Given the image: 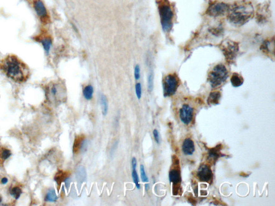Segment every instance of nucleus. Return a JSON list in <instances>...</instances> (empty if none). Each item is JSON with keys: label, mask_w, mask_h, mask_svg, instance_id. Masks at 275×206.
Wrapping results in <instances>:
<instances>
[{"label": "nucleus", "mask_w": 275, "mask_h": 206, "mask_svg": "<svg viewBox=\"0 0 275 206\" xmlns=\"http://www.w3.org/2000/svg\"><path fill=\"white\" fill-rule=\"evenodd\" d=\"M0 71L8 78L18 83L25 82L30 75L28 66L12 54L7 56L0 62Z\"/></svg>", "instance_id": "nucleus-1"}, {"label": "nucleus", "mask_w": 275, "mask_h": 206, "mask_svg": "<svg viewBox=\"0 0 275 206\" xmlns=\"http://www.w3.org/2000/svg\"><path fill=\"white\" fill-rule=\"evenodd\" d=\"M254 10L249 3H242L230 8L227 12L228 19L231 23L237 26L243 25L254 16Z\"/></svg>", "instance_id": "nucleus-2"}, {"label": "nucleus", "mask_w": 275, "mask_h": 206, "mask_svg": "<svg viewBox=\"0 0 275 206\" xmlns=\"http://www.w3.org/2000/svg\"><path fill=\"white\" fill-rule=\"evenodd\" d=\"M158 10L162 29L165 32H169L173 28L174 12L169 1L160 0Z\"/></svg>", "instance_id": "nucleus-3"}, {"label": "nucleus", "mask_w": 275, "mask_h": 206, "mask_svg": "<svg viewBox=\"0 0 275 206\" xmlns=\"http://www.w3.org/2000/svg\"><path fill=\"white\" fill-rule=\"evenodd\" d=\"M228 77V71L222 64L214 66L208 75V80L212 88H217L224 83Z\"/></svg>", "instance_id": "nucleus-4"}, {"label": "nucleus", "mask_w": 275, "mask_h": 206, "mask_svg": "<svg viewBox=\"0 0 275 206\" xmlns=\"http://www.w3.org/2000/svg\"><path fill=\"white\" fill-rule=\"evenodd\" d=\"M220 48L226 61L229 63H233L239 50L238 43L231 40H225L220 43Z\"/></svg>", "instance_id": "nucleus-5"}, {"label": "nucleus", "mask_w": 275, "mask_h": 206, "mask_svg": "<svg viewBox=\"0 0 275 206\" xmlns=\"http://www.w3.org/2000/svg\"><path fill=\"white\" fill-rule=\"evenodd\" d=\"M179 80L177 75L169 74L163 80V95L165 97H170L175 94L179 86Z\"/></svg>", "instance_id": "nucleus-6"}, {"label": "nucleus", "mask_w": 275, "mask_h": 206, "mask_svg": "<svg viewBox=\"0 0 275 206\" xmlns=\"http://www.w3.org/2000/svg\"><path fill=\"white\" fill-rule=\"evenodd\" d=\"M65 91L61 84L52 83L47 86L46 95L47 98L52 102H59L64 98Z\"/></svg>", "instance_id": "nucleus-7"}, {"label": "nucleus", "mask_w": 275, "mask_h": 206, "mask_svg": "<svg viewBox=\"0 0 275 206\" xmlns=\"http://www.w3.org/2000/svg\"><path fill=\"white\" fill-rule=\"evenodd\" d=\"M175 158L174 161V167L169 172V178L170 183H173V191L176 190L177 195L179 192V189L180 187V184L181 183V171L179 166V159L177 157L174 156Z\"/></svg>", "instance_id": "nucleus-8"}, {"label": "nucleus", "mask_w": 275, "mask_h": 206, "mask_svg": "<svg viewBox=\"0 0 275 206\" xmlns=\"http://www.w3.org/2000/svg\"><path fill=\"white\" fill-rule=\"evenodd\" d=\"M230 8L228 4L223 2L214 3L210 4L208 7L206 13L211 17H217L227 13Z\"/></svg>", "instance_id": "nucleus-9"}, {"label": "nucleus", "mask_w": 275, "mask_h": 206, "mask_svg": "<svg viewBox=\"0 0 275 206\" xmlns=\"http://www.w3.org/2000/svg\"><path fill=\"white\" fill-rule=\"evenodd\" d=\"M197 177L201 181L211 184L213 180V173L210 167L205 164L201 165L197 171Z\"/></svg>", "instance_id": "nucleus-10"}, {"label": "nucleus", "mask_w": 275, "mask_h": 206, "mask_svg": "<svg viewBox=\"0 0 275 206\" xmlns=\"http://www.w3.org/2000/svg\"><path fill=\"white\" fill-rule=\"evenodd\" d=\"M179 119L185 125H189L192 121L193 109L188 104H184L179 110Z\"/></svg>", "instance_id": "nucleus-11"}, {"label": "nucleus", "mask_w": 275, "mask_h": 206, "mask_svg": "<svg viewBox=\"0 0 275 206\" xmlns=\"http://www.w3.org/2000/svg\"><path fill=\"white\" fill-rule=\"evenodd\" d=\"M34 8L38 16L42 20V21L45 22L47 21V12L43 2L41 0H35L34 2Z\"/></svg>", "instance_id": "nucleus-12"}, {"label": "nucleus", "mask_w": 275, "mask_h": 206, "mask_svg": "<svg viewBox=\"0 0 275 206\" xmlns=\"http://www.w3.org/2000/svg\"><path fill=\"white\" fill-rule=\"evenodd\" d=\"M195 144L192 140L187 138L183 141L182 151L185 155H192L195 152Z\"/></svg>", "instance_id": "nucleus-13"}, {"label": "nucleus", "mask_w": 275, "mask_h": 206, "mask_svg": "<svg viewBox=\"0 0 275 206\" xmlns=\"http://www.w3.org/2000/svg\"><path fill=\"white\" fill-rule=\"evenodd\" d=\"M221 148V145H218L216 147L212 148L209 150L208 159L210 160L211 162H213L214 163L219 157L223 156L220 153Z\"/></svg>", "instance_id": "nucleus-14"}, {"label": "nucleus", "mask_w": 275, "mask_h": 206, "mask_svg": "<svg viewBox=\"0 0 275 206\" xmlns=\"http://www.w3.org/2000/svg\"><path fill=\"white\" fill-rule=\"evenodd\" d=\"M85 141V137L83 135L77 136L75 139L74 143L73 145V153H79L82 148L83 145Z\"/></svg>", "instance_id": "nucleus-15"}, {"label": "nucleus", "mask_w": 275, "mask_h": 206, "mask_svg": "<svg viewBox=\"0 0 275 206\" xmlns=\"http://www.w3.org/2000/svg\"><path fill=\"white\" fill-rule=\"evenodd\" d=\"M220 98L221 93L219 91H213L209 94L207 99V103L210 105H216L219 104Z\"/></svg>", "instance_id": "nucleus-16"}, {"label": "nucleus", "mask_w": 275, "mask_h": 206, "mask_svg": "<svg viewBox=\"0 0 275 206\" xmlns=\"http://www.w3.org/2000/svg\"><path fill=\"white\" fill-rule=\"evenodd\" d=\"M243 77L237 73H234L231 78V82L234 87H239L244 83Z\"/></svg>", "instance_id": "nucleus-17"}, {"label": "nucleus", "mask_w": 275, "mask_h": 206, "mask_svg": "<svg viewBox=\"0 0 275 206\" xmlns=\"http://www.w3.org/2000/svg\"><path fill=\"white\" fill-rule=\"evenodd\" d=\"M100 104L102 107V111L103 115L106 116L108 111V100L106 96L102 94L100 96Z\"/></svg>", "instance_id": "nucleus-18"}, {"label": "nucleus", "mask_w": 275, "mask_h": 206, "mask_svg": "<svg viewBox=\"0 0 275 206\" xmlns=\"http://www.w3.org/2000/svg\"><path fill=\"white\" fill-rule=\"evenodd\" d=\"M94 88L92 85H88L85 86L83 90V95L86 100H91L93 96Z\"/></svg>", "instance_id": "nucleus-19"}, {"label": "nucleus", "mask_w": 275, "mask_h": 206, "mask_svg": "<svg viewBox=\"0 0 275 206\" xmlns=\"http://www.w3.org/2000/svg\"><path fill=\"white\" fill-rule=\"evenodd\" d=\"M58 196L54 189H51L49 190L46 195L45 200L47 202H55L57 200Z\"/></svg>", "instance_id": "nucleus-20"}, {"label": "nucleus", "mask_w": 275, "mask_h": 206, "mask_svg": "<svg viewBox=\"0 0 275 206\" xmlns=\"http://www.w3.org/2000/svg\"><path fill=\"white\" fill-rule=\"evenodd\" d=\"M40 42L43 46L44 48L45 49L46 52L47 53H49L52 45L51 38L49 37H46L41 39Z\"/></svg>", "instance_id": "nucleus-21"}, {"label": "nucleus", "mask_w": 275, "mask_h": 206, "mask_svg": "<svg viewBox=\"0 0 275 206\" xmlns=\"http://www.w3.org/2000/svg\"><path fill=\"white\" fill-rule=\"evenodd\" d=\"M147 86L148 91L150 92L152 91L154 86V74L152 71H149L148 74Z\"/></svg>", "instance_id": "nucleus-22"}, {"label": "nucleus", "mask_w": 275, "mask_h": 206, "mask_svg": "<svg viewBox=\"0 0 275 206\" xmlns=\"http://www.w3.org/2000/svg\"><path fill=\"white\" fill-rule=\"evenodd\" d=\"M274 41H273V43H271V41H265L263 45H262V50L267 53H269L271 52L273 50H271V47H274Z\"/></svg>", "instance_id": "nucleus-23"}, {"label": "nucleus", "mask_w": 275, "mask_h": 206, "mask_svg": "<svg viewBox=\"0 0 275 206\" xmlns=\"http://www.w3.org/2000/svg\"><path fill=\"white\" fill-rule=\"evenodd\" d=\"M10 194L15 199H18L22 195V190L19 187H14L10 190Z\"/></svg>", "instance_id": "nucleus-24"}, {"label": "nucleus", "mask_w": 275, "mask_h": 206, "mask_svg": "<svg viewBox=\"0 0 275 206\" xmlns=\"http://www.w3.org/2000/svg\"><path fill=\"white\" fill-rule=\"evenodd\" d=\"M132 177L133 181L134 183L136 185V187L138 189H140V185L139 183V179L138 175L137 172L136 171V169L132 170Z\"/></svg>", "instance_id": "nucleus-25"}, {"label": "nucleus", "mask_w": 275, "mask_h": 206, "mask_svg": "<svg viewBox=\"0 0 275 206\" xmlns=\"http://www.w3.org/2000/svg\"><path fill=\"white\" fill-rule=\"evenodd\" d=\"M12 155L11 151L9 149L3 148L2 150L0 151V157L3 160H6L8 159Z\"/></svg>", "instance_id": "nucleus-26"}, {"label": "nucleus", "mask_w": 275, "mask_h": 206, "mask_svg": "<svg viewBox=\"0 0 275 206\" xmlns=\"http://www.w3.org/2000/svg\"><path fill=\"white\" fill-rule=\"evenodd\" d=\"M140 175L142 181L143 183H148V178L147 175L146 173L145 167L143 165H140Z\"/></svg>", "instance_id": "nucleus-27"}, {"label": "nucleus", "mask_w": 275, "mask_h": 206, "mask_svg": "<svg viewBox=\"0 0 275 206\" xmlns=\"http://www.w3.org/2000/svg\"><path fill=\"white\" fill-rule=\"evenodd\" d=\"M136 96L138 99H140L142 96V87L140 83H137L135 86Z\"/></svg>", "instance_id": "nucleus-28"}, {"label": "nucleus", "mask_w": 275, "mask_h": 206, "mask_svg": "<svg viewBox=\"0 0 275 206\" xmlns=\"http://www.w3.org/2000/svg\"><path fill=\"white\" fill-rule=\"evenodd\" d=\"M134 76L136 80H138L140 78V67L138 65H136L134 68Z\"/></svg>", "instance_id": "nucleus-29"}, {"label": "nucleus", "mask_w": 275, "mask_h": 206, "mask_svg": "<svg viewBox=\"0 0 275 206\" xmlns=\"http://www.w3.org/2000/svg\"><path fill=\"white\" fill-rule=\"evenodd\" d=\"M66 173H63V172L59 173L58 175L56 176L55 177V181H57L58 183H61L63 180L65 181V179L67 178V177L66 176Z\"/></svg>", "instance_id": "nucleus-30"}, {"label": "nucleus", "mask_w": 275, "mask_h": 206, "mask_svg": "<svg viewBox=\"0 0 275 206\" xmlns=\"http://www.w3.org/2000/svg\"><path fill=\"white\" fill-rule=\"evenodd\" d=\"M153 134L154 137V140H155V142H156L157 144H159L160 135L159 133L158 132V130H156V129L154 130Z\"/></svg>", "instance_id": "nucleus-31"}, {"label": "nucleus", "mask_w": 275, "mask_h": 206, "mask_svg": "<svg viewBox=\"0 0 275 206\" xmlns=\"http://www.w3.org/2000/svg\"><path fill=\"white\" fill-rule=\"evenodd\" d=\"M137 164V161L136 158H135V157H133L132 159V170H133V169H136Z\"/></svg>", "instance_id": "nucleus-32"}, {"label": "nucleus", "mask_w": 275, "mask_h": 206, "mask_svg": "<svg viewBox=\"0 0 275 206\" xmlns=\"http://www.w3.org/2000/svg\"><path fill=\"white\" fill-rule=\"evenodd\" d=\"M8 179L7 178H6V177H4V178H3L1 179V183H2V184H6L7 183H8Z\"/></svg>", "instance_id": "nucleus-33"}, {"label": "nucleus", "mask_w": 275, "mask_h": 206, "mask_svg": "<svg viewBox=\"0 0 275 206\" xmlns=\"http://www.w3.org/2000/svg\"><path fill=\"white\" fill-rule=\"evenodd\" d=\"M145 187L146 190H147L148 189H149V185L148 184H146L145 185Z\"/></svg>", "instance_id": "nucleus-34"}, {"label": "nucleus", "mask_w": 275, "mask_h": 206, "mask_svg": "<svg viewBox=\"0 0 275 206\" xmlns=\"http://www.w3.org/2000/svg\"><path fill=\"white\" fill-rule=\"evenodd\" d=\"M2 197H1V196H0V204H1V202H2Z\"/></svg>", "instance_id": "nucleus-35"}]
</instances>
